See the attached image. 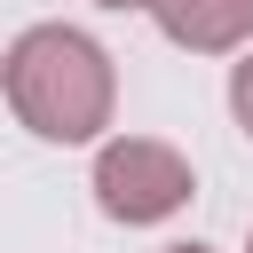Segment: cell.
Here are the masks:
<instances>
[{
	"label": "cell",
	"instance_id": "6da1fadb",
	"mask_svg": "<svg viewBox=\"0 0 253 253\" xmlns=\"http://www.w3.org/2000/svg\"><path fill=\"white\" fill-rule=\"evenodd\" d=\"M0 95L40 142H95L111 126L119 71H111L103 40H87L79 24H32L0 55Z\"/></svg>",
	"mask_w": 253,
	"mask_h": 253
},
{
	"label": "cell",
	"instance_id": "7a4b0ae2",
	"mask_svg": "<svg viewBox=\"0 0 253 253\" xmlns=\"http://www.w3.org/2000/svg\"><path fill=\"white\" fill-rule=\"evenodd\" d=\"M190 190H198L190 158L174 142H158V134H119V142L95 150V206L111 221H126V229H150V221L182 213Z\"/></svg>",
	"mask_w": 253,
	"mask_h": 253
},
{
	"label": "cell",
	"instance_id": "3957f363",
	"mask_svg": "<svg viewBox=\"0 0 253 253\" xmlns=\"http://www.w3.org/2000/svg\"><path fill=\"white\" fill-rule=\"evenodd\" d=\"M150 16L190 55H229L253 40V0H150Z\"/></svg>",
	"mask_w": 253,
	"mask_h": 253
},
{
	"label": "cell",
	"instance_id": "277c9868",
	"mask_svg": "<svg viewBox=\"0 0 253 253\" xmlns=\"http://www.w3.org/2000/svg\"><path fill=\"white\" fill-rule=\"evenodd\" d=\"M229 111H237V126L253 134V55H245V63L229 71Z\"/></svg>",
	"mask_w": 253,
	"mask_h": 253
},
{
	"label": "cell",
	"instance_id": "5b68a950",
	"mask_svg": "<svg viewBox=\"0 0 253 253\" xmlns=\"http://www.w3.org/2000/svg\"><path fill=\"white\" fill-rule=\"evenodd\" d=\"M95 8H119V16H126V8H150V0H95Z\"/></svg>",
	"mask_w": 253,
	"mask_h": 253
},
{
	"label": "cell",
	"instance_id": "8992f818",
	"mask_svg": "<svg viewBox=\"0 0 253 253\" xmlns=\"http://www.w3.org/2000/svg\"><path fill=\"white\" fill-rule=\"evenodd\" d=\"M166 253H213V245H166Z\"/></svg>",
	"mask_w": 253,
	"mask_h": 253
}]
</instances>
